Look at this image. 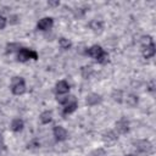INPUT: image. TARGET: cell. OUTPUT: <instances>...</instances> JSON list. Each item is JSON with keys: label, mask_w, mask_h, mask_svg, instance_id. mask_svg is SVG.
<instances>
[{"label": "cell", "mask_w": 156, "mask_h": 156, "mask_svg": "<svg viewBox=\"0 0 156 156\" xmlns=\"http://www.w3.org/2000/svg\"><path fill=\"white\" fill-rule=\"evenodd\" d=\"M69 90V85L66 80H60L57 84H56V91L58 94H65Z\"/></svg>", "instance_id": "cell-9"}, {"label": "cell", "mask_w": 156, "mask_h": 156, "mask_svg": "<svg viewBox=\"0 0 156 156\" xmlns=\"http://www.w3.org/2000/svg\"><path fill=\"white\" fill-rule=\"evenodd\" d=\"M49 5H51V6H57V5H58V1H49Z\"/></svg>", "instance_id": "cell-24"}, {"label": "cell", "mask_w": 156, "mask_h": 156, "mask_svg": "<svg viewBox=\"0 0 156 156\" xmlns=\"http://www.w3.org/2000/svg\"><path fill=\"white\" fill-rule=\"evenodd\" d=\"M11 128H12V130H15V132H20V130L23 128V121L20 119V118L13 119L12 123H11Z\"/></svg>", "instance_id": "cell-13"}, {"label": "cell", "mask_w": 156, "mask_h": 156, "mask_svg": "<svg viewBox=\"0 0 156 156\" xmlns=\"http://www.w3.org/2000/svg\"><path fill=\"white\" fill-rule=\"evenodd\" d=\"M90 28L95 33H100L102 30V22L101 21H98V20H94V21L90 22Z\"/></svg>", "instance_id": "cell-12"}, {"label": "cell", "mask_w": 156, "mask_h": 156, "mask_svg": "<svg viewBox=\"0 0 156 156\" xmlns=\"http://www.w3.org/2000/svg\"><path fill=\"white\" fill-rule=\"evenodd\" d=\"M17 57H18L20 61L23 62V61H27V60H29V58L37 60V58H38V55H37V52L33 51V50H29V49H21Z\"/></svg>", "instance_id": "cell-3"}, {"label": "cell", "mask_w": 156, "mask_h": 156, "mask_svg": "<svg viewBox=\"0 0 156 156\" xmlns=\"http://www.w3.org/2000/svg\"><path fill=\"white\" fill-rule=\"evenodd\" d=\"M126 104H127L128 106H130V107H134V106H136V104H138V98H136L135 95H133V94H129V95L127 96V99H126Z\"/></svg>", "instance_id": "cell-14"}, {"label": "cell", "mask_w": 156, "mask_h": 156, "mask_svg": "<svg viewBox=\"0 0 156 156\" xmlns=\"http://www.w3.org/2000/svg\"><path fill=\"white\" fill-rule=\"evenodd\" d=\"M141 43L145 45V46H147V45H150V44H152V39H151V37H143V39H141Z\"/></svg>", "instance_id": "cell-21"}, {"label": "cell", "mask_w": 156, "mask_h": 156, "mask_svg": "<svg viewBox=\"0 0 156 156\" xmlns=\"http://www.w3.org/2000/svg\"><path fill=\"white\" fill-rule=\"evenodd\" d=\"M51 112L50 111H45V112H43L41 115H40V121L43 122V123H49L50 121H51Z\"/></svg>", "instance_id": "cell-17"}, {"label": "cell", "mask_w": 156, "mask_h": 156, "mask_svg": "<svg viewBox=\"0 0 156 156\" xmlns=\"http://www.w3.org/2000/svg\"><path fill=\"white\" fill-rule=\"evenodd\" d=\"M112 98H113L115 101L121 102V101H122V91H121V90H113V93H112Z\"/></svg>", "instance_id": "cell-19"}, {"label": "cell", "mask_w": 156, "mask_h": 156, "mask_svg": "<svg viewBox=\"0 0 156 156\" xmlns=\"http://www.w3.org/2000/svg\"><path fill=\"white\" fill-rule=\"evenodd\" d=\"M116 128H117V130H118L119 133L124 134V133H127V132L129 130V123H128V121H127L126 118H121V119L116 123Z\"/></svg>", "instance_id": "cell-7"}, {"label": "cell", "mask_w": 156, "mask_h": 156, "mask_svg": "<svg viewBox=\"0 0 156 156\" xmlns=\"http://www.w3.org/2000/svg\"><path fill=\"white\" fill-rule=\"evenodd\" d=\"M91 155H93V156H106V152H105V150H102V149H98V150H94Z\"/></svg>", "instance_id": "cell-22"}, {"label": "cell", "mask_w": 156, "mask_h": 156, "mask_svg": "<svg viewBox=\"0 0 156 156\" xmlns=\"http://www.w3.org/2000/svg\"><path fill=\"white\" fill-rule=\"evenodd\" d=\"M76 108H77V101H76V102H71V104H67V105H65V108H63V113H71V112H73Z\"/></svg>", "instance_id": "cell-16"}, {"label": "cell", "mask_w": 156, "mask_h": 156, "mask_svg": "<svg viewBox=\"0 0 156 156\" xmlns=\"http://www.w3.org/2000/svg\"><path fill=\"white\" fill-rule=\"evenodd\" d=\"M17 49H20V44H17V43H11V44L7 45V51L9 52H13Z\"/></svg>", "instance_id": "cell-20"}, {"label": "cell", "mask_w": 156, "mask_h": 156, "mask_svg": "<svg viewBox=\"0 0 156 156\" xmlns=\"http://www.w3.org/2000/svg\"><path fill=\"white\" fill-rule=\"evenodd\" d=\"M88 55H89L90 57H93V58L100 61V62H105L106 58H107V55L105 54V51L102 50V48L99 46V45L91 46V48L88 50Z\"/></svg>", "instance_id": "cell-1"}, {"label": "cell", "mask_w": 156, "mask_h": 156, "mask_svg": "<svg viewBox=\"0 0 156 156\" xmlns=\"http://www.w3.org/2000/svg\"><path fill=\"white\" fill-rule=\"evenodd\" d=\"M5 26H6V20L2 16H0V29L5 28Z\"/></svg>", "instance_id": "cell-23"}, {"label": "cell", "mask_w": 156, "mask_h": 156, "mask_svg": "<svg viewBox=\"0 0 156 156\" xmlns=\"http://www.w3.org/2000/svg\"><path fill=\"white\" fill-rule=\"evenodd\" d=\"M54 135H55V138L57 139V140H65L66 138H67V132H66V129L63 128V127H61V126H56L55 128H54Z\"/></svg>", "instance_id": "cell-6"}, {"label": "cell", "mask_w": 156, "mask_h": 156, "mask_svg": "<svg viewBox=\"0 0 156 156\" xmlns=\"http://www.w3.org/2000/svg\"><path fill=\"white\" fill-rule=\"evenodd\" d=\"M52 27V18L50 17H44L38 22V28L40 30H48Z\"/></svg>", "instance_id": "cell-5"}, {"label": "cell", "mask_w": 156, "mask_h": 156, "mask_svg": "<svg viewBox=\"0 0 156 156\" xmlns=\"http://www.w3.org/2000/svg\"><path fill=\"white\" fill-rule=\"evenodd\" d=\"M91 74H93V68H91L90 66H84V67H82V76H83V78L88 79V78H90Z\"/></svg>", "instance_id": "cell-15"}, {"label": "cell", "mask_w": 156, "mask_h": 156, "mask_svg": "<svg viewBox=\"0 0 156 156\" xmlns=\"http://www.w3.org/2000/svg\"><path fill=\"white\" fill-rule=\"evenodd\" d=\"M104 141L107 144V145H113L116 141H117V136L116 134L112 132V130H108L104 134Z\"/></svg>", "instance_id": "cell-8"}, {"label": "cell", "mask_w": 156, "mask_h": 156, "mask_svg": "<svg viewBox=\"0 0 156 156\" xmlns=\"http://www.w3.org/2000/svg\"><path fill=\"white\" fill-rule=\"evenodd\" d=\"M58 44H60V46H61L62 49H68V48H71V41H69L68 39H66V38H61L60 41H58Z\"/></svg>", "instance_id": "cell-18"}, {"label": "cell", "mask_w": 156, "mask_h": 156, "mask_svg": "<svg viewBox=\"0 0 156 156\" xmlns=\"http://www.w3.org/2000/svg\"><path fill=\"white\" fill-rule=\"evenodd\" d=\"M143 55H144V57H146V58H149V57H152V56L155 55V45H154V43L144 48Z\"/></svg>", "instance_id": "cell-11"}, {"label": "cell", "mask_w": 156, "mask_h": 156, "mask_svg": "<svg viewBox=\"0 0 156 156\" xmlns=\"http://www.w3.org/2000/svg\"><path fill=\"white\" fill-rule=\"evenodd\" d=\"M100 101H101V98H100V95H98V94H90V95L87 96V104H88L89 106L98 105Z\"/></svg>", "instance_id": "cell-10"}, {"label": "cell", "mask_w": 156, "mask_h": 156, "mask_svg": "<svg viewBox=\"0 0 156 156\" xmlns=\"http://www.w3.org/2000/svg\"><path fill=\"white\" fill-rule=\"evenodd\" d=\"M127 156H133V155H127Z\"/></svg>", "instance_id": "cell-25"}, {"label": "cell", "mask_w": 156, "mask_h": 156, "mask_svg": "<svg viewBox=\"0 0 156 156\" xmlns=\"http://www.w3.org/2000/svg\"><path fill=\"white\" fill-rule=\"evenodd\" d=\"M135 147H136V150L138 151H140V152H151V150H152V145L150 144V141H147V140H138L136 143H135Z\"/></svg>", "instance_id": "cell-4"}, {"label": "cell", "mask_w": 156, "mask_h": 156, "mask_svg": "<svg viewBox=\"0 0 156 156\" xmlns=\"http://www.w3.org/2000/svg\"><path fill=\"white\" fill-rule=\"evenodd\" d=\"M24 90H26V85L23 79L20 77H15L12 79V93L16 95H20V94H23Z\"/></svg>", "instance_id": "cell-2"}]
</instances>
